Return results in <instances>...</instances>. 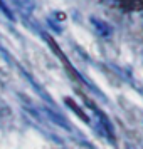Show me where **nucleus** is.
Masks as SVG:
<instances>
[{
  "mask_svg": "<svg viewBox=\"0 0 143 149\" xmlns=\"http://www.w3.org/2000/svg\"><path fill=\"white\" fill-rule=\"evenodd\" d=\"M91 25L94 27V32L98 35H101V37H109L111 32H113V27L109 25L108 22L104 20H99V19H96V17H91Z\"/></svg>",
  "mask_w": 143,
  "mask_h": 149,
  "instance_id": "nucleus-1",
  "label": "nucleus"
},
{
  "mask_svg": "<svg viewBox=\"0 0 143 149\" xmlns=\"http://www.w3.org/2000/svg\"><path fill=\"white\" fill-rule=\"evenodd\" d=\"M120 3L128 12H140V10H143V0H120Z\"/></svg>",
  "mask_w": 143,
  "mask_h": 149,
  "instance_id": "nucleus-2",
  "label": "nucleus"
},
{
  "mask_svg": "<svg viewBox=\"0 0 143 149\" xmlns=\"http://www.w3.org/2000/svg\"><path fill=\"white\" fill-rule=\"evenodd\" d=\"M140 94H142V95H143V89H140Z\"/></svg>",
  "mask_w": 143,
  "mask_h": 149,
  "instance_id": "nucleus-3",
  "label": "nucleus"
}]
</instances>
